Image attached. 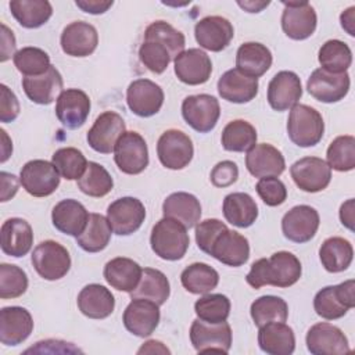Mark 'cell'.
I'll use <instances>...</instances> for the list:
<instances>
[{"label": "cell", "mask_w": 355, "mask_h": 355, "mask_svg": "<svg viewBox=\"0 0 355 355\" xmlns=\"http://www.w3.org/2000/svg\"><path fill=\"white\" fill-rule=\"evenodd\" d=\"M60 44L67 55L87 57L96 50L98 44V35L92 24L75 21L62 29Z\"/></svg>", "instance_id": "cell-28"}, {"label": "cell", "mask_w": 355, "mask_h": 355, "mask_svg": "<svg viewBox=\"0 0 355 355\" xmlns=\"http://www.w3.org/2000/svg\"><path fill=\"white\" fill-rule=\"evenodd\" d=\"M226 227L227 226L219 219H205L198 222V225H196V243L198 248L202 252L209 254L214 240Z\"/></svg>", "instance_id": "cell-54"}, {"label": "cell", "mask_w": 355, "mask_h": 355, "mask_svg": "<svg viewBox=\"0 0 355 355\" xmlns=\"http://www.w3.org/2000/svg\"><path fill=\"white\" fill-rule=\"evenodd\" d=\"M182 286L191 294H208L219 283L218 272L204 262H194L183 269Z\"/></svg>", "instance_id": "cell-43"}, {"label": "cell", "mask_w": 355, "mask_h": 355, "mask_svg": "<svg viewBox=\"0 0 355 355\" xmlns=\"http://www.w3.org/2000/svg\"><path fill=\"white\" fill-rule=\"evenodd\" d=\"M143 352H146V354H157V352H162V354H169L171 351L161 343V341H155V340H150V341H147V343H144L140 348H139V351H137V354H143Z\"/></svg>", "instance_id": "cell-62"}, {"label": "cell", "mask_w": 355, "mask_h": 355, "mask_svg": "<svg viewBox=\"0 0 355 355\" xmlns=\"http://www.w3.org/2000/svg\"><path fill=\"white\" fill-rule=\"evenodd\" d=\"M306 348L313 355H343L351 348L347 336L334 324L322 322L313 324L305 337Z\"/></svg>", "instance_id": "cell-16"}, {"label": "cell", "mask_w": 355, "mask_h": 355, "mask_svg": "<svg viewBox=\"0 0 355 355\" xmlns=\"http://www.w3.org/2000/svg\"><path fill=\"white\" fill-rule=\"evenodd\" d=\"M19 182L28 194L33 197H47L60 186V173L53 162L32 159L22 166Z\"/></svg>", "instance_id": "cell-11"}, {"label": "cell", "mask_w": 355, "mask_h": 355, "mask_svg": "<svg viewBox=\"0 0 355 355\" xmlns=\"http://www.w3.org/2000/svg\"><path fill=\"white\" fill-rule=\"evenodd\" d=\"M75 4L85 12L89 14H103L105 12L114 1H101V0H76Z\"/></svg>", "instance_id": "cell-59"}, {"label": "cell", "mask_w": 355, "mask_h": 355, "mask_svg": "<svg viewBox=\"0 0 355 355\" xmlns=\"http://www.w3.org/2000/svg\"><path fill=\"white\" fill-rule=\"evenodd\" d=\"M126 330L137 337H148L159 323V305L146 298H132L122 316Z\"/></svg>", "instance_id": "cell-20"}, {"label": "cell", "mask_w": 355, "mask_h": 355, "mask_svg": "<svg viewBox=\"0 0 355 355\" xmlns=\"http://www.w3.org/2000/svg\"><path fill=\"white\" fill-rule=\"evenodd\" d=\"M171 294L168 277L158 269L144 268L139 284L130 291V298H146L154 301L157 305L166 302Z\"/></svg>", "instance_id": "cell-41"}, {"label": "cell", "mask_w": 355, "mask_h": 355, "mask_svg": "<svg viewBox=\"0 0 355 355\" xmlns=\"http://www.w3.org/2000/svg\"><path fill=\"white\" fill-rule=\"evenodd\" d=\"M129 110L141 118L155 115L164 104V92L159 85L150 79H136L126 90Z\"/></svg>", "instance_id": "cell-18"}, {"label": "cell", "mask_w": 355, "mask_h": 355, "mask_svg": "<svg viewBox=\"0 0 355 355\" xmlns=\"http://www.w3.org/2000/svg\"><path fill=\"white\" fill-rule=\"evenodd\" d=\"M302 96L301 79L293 71L277 72L268 85V103L275 111L293 108Z\"/></svg>", "instance_id": "cell-25"}, {"label": "cell", "mask_w": 355, "mask_h": 355, "mask_svg": "<svg viewBox=\"0 0 355 355\" xmlns=\"http://www.w3.org/2000/svg\"><path fill=\"white\" fill-rule=\"evenodd\" d=\"M194 312L207 323H220L229 318L230 301L223 294H205L196 301Z\"/></svg>", "instance_id": "cell-50"}, {"label": "cell", "mask_w": 355, "mask_h": 355, "mask_svg": "<svg viewBox=\"0 0 355 355\" xmlns=\"http://www.w3.org/2000/svg\"><path fill=\"white\" fill-rule=\"evenodd\" d=\"M14 65L25 76H37L50 68L49 54L39 47H22L12 57Z\"/></svg>", "instance_id": "cell-51"}, {"label": "cell", "mask_w": 355, "mask_h": 355, "mask_svg": "<svg viewBox=\"0 0 355 355\" xmlns=\"http://www.w3.org/2000/svg\"><path fill=\"white\" fill-rule=\"evenodd\" d=\"M340 220L345 227L354 230V198L347 200L340 207Z\"/></svg>", "instance_id": "cell-60"}, {"label": "cell", "mask_w": 355, "mask_h": 355, "mask_svg": "<svg viewBox=\"0 0 355 355\" xmlns=\"http://www.w3.org/2000/svg\"><path fill=\"white\" fill-rule=\"evenodd\" d=\"M162 214L166 218L180 222L186 229H191L201 218V204L196 196L186 191H178L165 198Z\"/></svg>", "instance_id": "cell-36"}, {"label": "cell", "mask_w": 355, "mask_h": 355, "mask_svg": "<svg viewBox=\"0 0 355 355\" xmlns=\"http://www.w3.org/2000/svg\"><path fill=\"white\" fill-rule=\"evenodd\" d=\"M318 60L322 69L331 73H343L347 72L352 64V53L347 43L338 39H331L322 44Z\"/></svg>", "instance_id": "cell-45"}, {"label": "cell", "mask_w": 355, "mask_h": 355, "mask_svg": "<svg viewBox=\"0 0 355 355\" xmlns=\"http://www.w3.org/2000/svg\"><path fill=\"white\" fill-rule=\"evenodd\" d=\"M123 118L115 111H104L100 114L93 126L87 132L89 146L100 154H111L119 140L126 132Z\"/></svg>", "instance_id": "cell-13"}, {"label": "cell", "mask_w": 355, "mask_h": 355, "mask_svg": "<svg viewBox=\"0 0 355 355\" xmlns=\"http://www.w3.org/2000/svg\"><path fill=\"white\" fill-rule=\"evenodd\" d=\"M8 6L17 22L26 29L40 28L53 15V7L47 0H12Z\"/></svg>", "instance_id": "cell-40"}, {"label": "cell", "mask_w": 355, "mask_h": 355, "mask_svg": "<svg viewBox=\"0 0 355 355\" xmlns=\"http://www.w3.org/2000/svg\"><path fill=\"white\" fill-rule=\"evenodd\" d=\"M143 269L130 258L116 257L108 261L104 266L103 275L105 282L118 291L130 293L140 282Z\"/></svg>", "instance_id": "cell-35"}, {"label": "cell", "mask_w": 355, "mask_h": 355, "mask_svg": "<svg viewBox=\"0 0 355 355\" xmlns=\"http://www.w3.org/2000/svg\"><path fill=\"white\" fill-rule=\"evenodd\" d=\"M0 90H1L0 121L4 123L12 122L19 115V111H21L19 101H18L17 96L4 83L0 85Z\"/></svg>", "instance_id": "cell-56"}, {"label": "cell", "mask_w": 355, "mask_h": 355, "mask_svg": "<svg viewBox=\"0 0 355 355\" xmlns=\"http://www.w3.org/2000/svg\"><path fill=\"white\" fill-rule=\"evenodd\" d=\"M225 219L237 227H250L258 218V207L247 193H230L223 200Z\"/></svg>", "instance_id": "cell-38"}, {"label": "cell", "mask_w": 355, "mask_h": 355, "mask_svg": "<svg viewBox=\"0 0 355 355\" xmlns=\"http://www.w3.org/2000/svg\"><path fill=\"white\" fill-rule=\"evenodd\" d=\"M354 290L355 282L352 279L337 286H327L319 290L313 298L315 312L326 320L343 318L351 308L355 306Z\"/></svg>", "instance_id": "cell-5"}, {"label": "cell", "mask_w": 355, "mask_h": 355, "mask_svg": "<svg viewBox=\"0 0 355 355\" xmlns=\"http://www.w3.org/2000/svg\"><path fill=\"white\" fill-rule=\"evenodd\" d=\"M190 341L197 352L227 354L232 347V329L225 320L220 323H207L201 319L193 320L190 326Z\"/></svg>", "instance_id": "cell-9"}, {"label": "cell", "mask_w": 355, "mask_h": 355, "mask_svg": "<svg viewBox=\"0 0 355 355\" xmlns=\"http://www.w3.org/2000/svg\"><path fill=\"white\" fill-rule=\"evenodd\" d=\"M37 275L44 280H58L71 269L68 250L54 240H44L37 244L31 257Z\"/></svg>", "instance_id": "cell-6"}, {"label": "cell", "mask_w": 355, "mask_h": 355, "mask_svg": "<svg viewBox=\"0 0 355 355\" xmlns=\"http://www.w3.org/2000/svg\"><path fill=\"white\" fill-rule=\"evenodd\" d=\"M237 4L247 12H259L269 6V1H237Z\"/></svg>", "instance_id": "cell-63"}, {"label": "cell", "mask_w": 355, "mask_h": 355, "mask_svg": "<svg viewBox=\"0 0 355 355\" xmlns=\"http://www.w3.org/2000/svg\"><path fill=\"white\" fill-rule=\"evenodd\" d=\"M33 244V230L22 218L7 219L0 229V245L6 255L21 258L26 255Z\"/></svg>", "instance_id": "cell-29"}, {"label": "cell", "mask_w": 355, "mask_h": 355, "mask_svg": "<svg viewBox=\"0 0 355 355\" xmlns=\"http://www.w3.org/2000/svg\"><path fill=\"white\" fill-rule=\"evenodd\" d=\"M327 165L338 172H348L355 168V137L344 135L336 137L326 153Z\"/></svg>", "instance_id": "cell-48"}, {"label": "cell", "mask_w": 355, "mask_h": 355, "mask_svg": "<svg viewBox=\"0 0 355 355\" xmlns=\"http://www.w3.org/2000/svg\"><path fill=\"white\" fill-rule=\"evenodd\" d=\"M227 266H241L250 258L248 240L236 230L223 229L214 240L209 254Z\"/></svg>", "instance_id": "cell-23"}, {"label": "cell", "mask_w": 355, "mask_h": 355, "mask_svg": "<svg viewBox=\"0 0 355 355\" xmlns=\"http://www.w3.org/2000/svg\"><path fill=\"white\" fill-rule=\"evenodd\" d=\"M245 166L255 178H277L284 172L286 161L275 146L259 143L247 151Z\"/></svg>", "instance_id": "cell-26"}, {"label": "cell", "mask_w": 355, "mask_h": 355, "mask_svg": "<svg viewBox=\"0 0 355 355\" xmlns=\"http://www.w3.org/2000/svg\"><path fill=\"white\" fill-rule=\"evenodd\" d=\"M62 76L54 65L37 76H25L22 79V87L25 94L32 103L47 105L51 104L57 94L62 92Z\"/></svg>", "instance_id": "cell-31"}, {"label": "cell", "mask_w": 355, "mask_h": 355, "mask_svg": "<svg viewBox=\"0 0 355 355\" xmlns=\"http://www.w3.org/2000/svg\"><path fill=\"white\" fill-rule=\"evenodd\" d=\"M51 162L58 171L60 176H62L67 180L80 179L89 164L83 153L75 147L58 148L53 154Z\"/></svg>", "instance_id": "cell-49"}, {"label": "cell", "mask_w": 355, "mask_h": 355, "mask_svg": "<svg viewBox=\"0 0 355 355\" xmlns=\"http://www.w3.org/2000/svg\"><path fill=\"white\" fill-rule=\"evenodd\" d=\"M33 330V319L22 306H4L0 311V341L15 347L24 343Z\"/></svg>", "instance_id": "cell-27"}, {"label": "cell", "mask_w": 355, "mask_h": 355, "mask_svg": "<svg viewBox=\"0 0 355 355\" xmlns=\"http://www.w3.org/2000/svg\"><path fill=\"white\" fill-rule=\"evenodd\" d=\"M194 36L200 47L218 53L230 44L234 29L229 19L219 15H208L196 24Z\"/></svg>", "instance_id": "cell-21"}, {"label": "cell", "mask_w": 355, "mask_h": 355, "mask_svg": "<svg viewBox=\"0 0 355 355\" xmlns=\"http://www.w3.org/2000/svg\"><path fill=\"white\" fill-rule=\"evenodd\" d=\"M114 161L126 175L141 173L148 165V148L144 137L133 130L125 132L114 148Z\"/></svg>", "instance_id": "cell-8"}, {"label": "cell", "mask_w": 355, "mask_h": 355, "mask_svg": "<svg viewBox=\"0 0 355 355\" xmlns=\"http://www.w3.org/2000/svg\"><path fill=\"white\" fill-rule=\"evenodd\" d=\"M0 180H1V202L8 201L12 198L18 190V179L15 175L8 172H0Z\"/></svg>", "instance_id": "cell-57"}, {"label": "cell", "mask_w": 355, "mask_h": 355, "mask_svg": "<svg viewBox=\"0 0 355 355\" xmlns=\"http://www.w3.org/2000/svg\"><path fill=\"white\" fill-rule=\"evenodd\" d=\"M182 115L194 130L208 133L218 123L220 115L219 101L211 94L187 96L182 103Z\"/></svg>", "instance_id": "cell-10"}, {"label": "cell", "mask_w": 355, "mask_h": 355, "mask_svg": "<svg viewBox=\"0 0 355 355\" xmlns=\"http://www.w3.org/2000/svg\"><path fill=\"white\" fill-rule=\"evenodd\" d=\"M237 178H239V168H237L236 162L229 161V159L218 162L212 168L211 175H209L211 183L215 187H222V189L229 187L233 183H236Z\"/></svg>", "instance_id": "cell-55"}, {"label": "cell", "mask_w": 355, "mask_h": 355, "mask_svg": "<svg viewBox=\"0 0 355 355\" xmlns=\"http://www.w3.org/2000/svg\"><path fill=\"white\" fill-rule=\"evenodd\" d=\"M320 219L318 211L311 205H295L282 219V232L293 243H306L318 232Z\"/></svg>", "instance_id": "cell-19"}, {"label": "cell", "mask_w": 355, "mask_h": 355, "mask_svg": "<svg viewBox=\"0 0 355 355\" xmlns=\"http://www.w3.org/2000/svg\"><path fill=\"white\" fill-rule=\"evenodd\" d=\"M89 212L78 200L67 198L57 202L51 211L54 227L68 236L78 237L86 227Z\"/></svg>", "instance_id": "cell-32"}, {"label": "cell", "mask_w": 355, "mask_h": 355, "mask_svg": "<svg viewBox=\"0 0 355 355\" xmlns=\"http://www.w3.org/2000/svg\"><path fill=\"white\" fill-rule=\"evenodd\" d=\"M14 50H15L14 33L4 24H1V54H0L1 57H0V61L1 62L7 61L12 54H15Z\"/></svg>", "instance_id": "cell-58"}, {"label": "cell", "mask_w": 355, "mask_h": 355, "mask_svg": "<svg viewBox=\"0 0 355 355\" xmlns=\"http://www.w3.org/2000/svg\"><path fill=\"white\" fill-rule=\"evenodd\" d=\"M259 198L269 207L282 205L287 198V189L277 178H262L255 186Z\"/></svg>", "instance_id": "cell-53"}, {"label": "cell", "mask_w": 355, "mask_h": 355, "mask_svg": "<svg viewBox=\"0 0 355 355\" xmlns=\"http://www.w3.org/2000/svg\"><path fill=\"white\" fill-rule=\"evenodd\" d=\"M0 133H1V137H3V147H1V162H6L7 159H8V157L11 155V153H12V143L10 141V139H8V136H7V133H6V130L4 129H1L0 130Z\"/></svg>", "instance_id": "cell-64"}, {"label": "cell", "mask_w": 355, "mask_h": 355, "mask_svg": "<svg viewBox=\"0 0 355 355\" xmlns=\"http://www.w3.org/2000/svg\"><path fill=\"white\" fill-rule=\"evenodd\" d=\"M290 173L297 187L306 193L322 191L331 180L330 166L319 157H304L295 161L290 168Z\"/></svg>", "instance_id": "cell-14"}, {"label": "cell", "mask_w": 355, "mask_h": 355, "mask_svg": "<svg viewBox=\"0 0 355 355\" xmlns=\"http://www.w3.org/2000/svg\"><path fill=\"white\" fill-rule=\"evenodd\" d=\"M349 75L331 73L322 68L315 69L306 82L308 93L320 103H337L349 92Z\"/></svg>", "instance_id": "cell-17"}, {"label": "cell", "mask_w": 355, "mask_h": 355, "mask_svg": "<svg viewBox=\"0 0 355 355\" xmlns=\"http://www.w3.org/2000/svg\"><path fill=\"white\" fill-rule=\"evenodd\" d=\"M151 250L165 261L182 259L189 248L190 239L187 229L178 220L164 216L159 219L150 236Z\"/></svg>", "instance_id": "cell-3"}, {"label": "cell", "mask_w": 355, "mask_h": 355, "mask_svg": "<svg viewBox=\"0 0 355 355\" xmlns=\"http://www.w3.org/2000/svg\"><path fill=\"white\" fill-rule=\"evenodd\" d=\"M220 141L226 151L244 153L257 144V130L250 122L234 119L223 128Z\"/></svg>", "instance_id": "cell-44"}, {"label": "cell", "mask_w": 355, "mask_h": 355, "mask_svg": "<svg viewBox=\"0 0 355 355\" xmlns=\"http://www.w3.org/2000/svg\"><path fill=\"white\" fill-rule=\"evenodd\" d=\"M28 288V276L17 265H0V298L21 297Z\"/></svg>", "instance_id": "cell-52"}, {"label": "cell", "mask_w": 355, "mask_h": 355, "mask_svg": "<svg viewBox=\"0 0 355 355\" xmlns=\"http://www.w3.org/2000/svg\"><path fill=\"white\" fill-rule=\"evenodd\" d=\"M282 29L293 40H305L313 35L318 24L315 8L308 1H283Z\"/></svg>", "instance_id": "cell-15"}, {"label": "cell", "mask_w": 355, "mask_h": 355, "mask_svg": "<svg viewBox=\"0 0 355 355\" xmlns=\"http://www.w3.org/2000/svg\"><path fill=\"white\" fill-rule=\"evenodd\" d=\"M184 35L165 21H154L144 31L139 49L141 64L153 73H162L184 49Z\"/></svg>", "instance_id": "cell-1"}, {"label": "cell", "mask_w": 355, "mask_h": 355, "mask_svg": "<svg viewBox=\"0 0 355 355\" xmlns=\"http://www.w3.org/2000/svg\"><path fill=\"white\" fill-rule=\"evenodd\" d=\"M272 65V53L270 50L257 42L243 43L236 53V69L241 73L259 78L262 76Z\"/></svg>", "instance_id": "cell-37"}, {"label": "cell", "mask_w": 355, "mask_h": 355, "mask_svg": "<svg viewBox=\"0 0 355 355\" xmlns=\"http://www.w3.org/2000/svg\"><path fill=\"white\" fill-rule=\"evenodd\" d=\"M79 311L90 319H105L115 308V300L112 293L97 283L85 286L78 294Z\"/></svg>", "instance_id": "cell-33"}, {"label": "cell", "mask_w": 355, "mask_h": 355, "mask_svg": "<svg viewBox=\"0 0 355 355\" xmlns=\"http://www.w3.org/2000/svg\"><path fill=\"white\" fill-rule=\"evenodd\" d=\"M111 226L101 214H89L85 230L76 237L78 245L86 252L103 251L111 239Z\"/></svg>", "instance_id": "cell-42"}, {"label": "cell", "mask_w": 355, "mask_h": 355, "mask_svg": "<svg viewBox=\"0 0 355 355\" xmlns=\"http://www.w3.org/2000/svg\"><path fill=\"white\" fill-rule=\"evenodd\" d=\"M90 112V98L80 89H67L60 93L55 103V115L67 129L85 125Z\"/></svg>", "instance_id": "cell-22"}, {"label": "cell", "mask_w": 355, "mask_h": 355, "mask_svg": "<svg viewBox=\"0 0 355 355\" xmlns=\"http://www.w3.org/2000/svg\"><path fill=\"white\" fill-rule=\"evenodd\" d=\"M254 323L261 327L269 322H286L288 318L287 302L276 295H262L250 308Z\"/></svg>", "instance_id": "cell-46"}, {"label": "cell", "mask_w": 355, "mask_h": 355, "mask_svg": "<svg viewBox=\"0 0 355 355\" xmlns=\"http://www.w3.org/2000/svg\"><path fill=\"white\" fill-rule=\"evenodd\" d=\"M157 155L165 168L173 171L183 169L193 159V141L184 132L168 129L158 139Z\"/></svg>", "instance_id": "cell-7"}, {"label": "cell", "mask_w": 355, "mask_h": 355, "mask_svg": "<svg viewBox=\"0 0 355 355\" xmlns=\"http://www.w3.org/2000/svg\"><path fill=\"white\" fill-rule=\"evenodd\" d=\"M146 219L143 202L135 197H122L107 208V220L118 236H129L140 229Z\"/></svg>", "instance_id": "cell-12"}, {"label": "cell", "mask_w": 355, "mask_h": 355, "mask_svg": "<svg viewBox=\"0 0 355 355\" xmlns=\"http://www.w3.org/2000/svg\"><path fill=\"white\" fill-rule=\"evenodd\" d=\"M319 258L323 268L330 273H338L345 269L352 262L354 248L352 244L338 236L326 239L319 248Z\"/></svg>", "instance_id": "cell-39"}, {"label": "cell", "mask_w": 355, "mask_h": 355, "mask_svg": "<svg viewBox=\"0 0 355 355\" xmlns=\"http://www.w3.org/2000/svg\"><path fill=\"white\" fill-rule=\"evenodd\" d=\"M112 187L114 180L111 175L97 162H89L85 173L78 179V189L89 197H104L112 190Z\"/></svg>", "instance_id": "cell-47"}, {"label": "cell", "mask_w": 355, "mask_h": 355, "mask_svg": "<svg viewBox=\"0 0 355 355\" xmlns=\"http://www.w3.org/2000/svg\"><path fill=\"white\" fill-rule=\"evenodd\" d=\"M218 93L229 103H248L258 94V79L247 76L236 68L229 69L218 80Z\"/></svg>", "instance_id": "cell-30"}, {"label": "cell", "mask_w": 355, "mask_h": 355, "mask_svg": "<svg viewBox=\"0 0 355 355\" xmlns=\"http://www.w3.org/2000/svg\"><path fill=\"white\" fill-rule=\"evenodd\" d=\"M302 273L300 259L288 251H277L270 258H261L251 265L245 282L255 290L262 286L280 288L295 284Z\"/></svg>", "instance_id": "cell-2"}, {"label": "cell", "mask_w": 355, "mask_h": 355, "mask_svg": "<svg viewBox=\"0 0 355 355\" xmlns=\"http://www.w3.org/2000/svg\"><path fill=\"white\" fill-rule=\"evenodd\" d=\"M340 21H341L343 29H345L349 36H355V28H354V25H355L354 24V21H355V7L354 6L347 8L344 12H341Z\"/></svg>", "instance_id": "cell-61"}, {"label": "cell", "mask_w": 355, "mask_h": 355, "mask_svg": "<svg viewBox=\"0 0 355 355\" xmlns=\"http://www.w3.org/2000/svg\"><path fill=\"white\" fill-rule=\"evenodd\" d=\"M173 68L180 82L196 86L202 85L209 79L212 62L209 55L201 49H189L182 51L173 60Z\"/></svg>", "instance_id": "cell-24"}, {"label": "cell", "mask_w": 355, "mask_h": 355, "mask_svg": "<svg viewBox=\"0 0 355 355\" xmlns=\"http://www.w3.org/2000/svg\"><path fill=\"white\" fill-rule=\"evenodd\" d=\"M324 132V122L319 111L306 104H295L287 119V135L298 147L316 146Z\"/></svg>", "instance_id": "cell-4"}, {"label": "cell", "mask_w": 355, "mask_h": 355, "mask_svg": "<svg viewBox=\"0 0 355 355\" xmlns=\"http://www.w3.org/2000/svg\"><path fill=\"white\" fill-rule=\"evenodd\" d=\"M258 345L269 355H290L295 349V336L284 322H269L259 327Z\"/></svg>", "instance_id": "cell-34"}]
</instances>
